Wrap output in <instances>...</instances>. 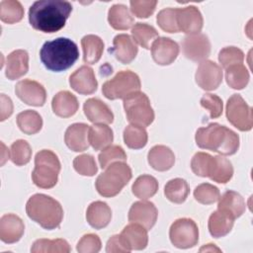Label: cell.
<instances>
[{"mask_svg":"<svg viewBox=\"0 0 253 253\" xmlns=\"http://www.w3.org/2000/svg\"><path fill=\"white\" fill-rule=\"evenodd\" d=\"M112 218V211L110 207L102 201H96L89 205L86 211V219L88 223L95 229L106 227Z\"/></svg>","mask_w":253,"mask_h":253,"instance_id":"25","label":"cell"},{"mask_svg":"<svg viewBox=\"0 0 253 253\" xmlns=\"http://www.w3.org/2000/svg\"><path fill=\"white\" fill-rule=\"evenodd\" d=\"M25 231L23 220L14 213H6L0 218V239L8 244L21 239Z\"/></svg>","mask_w":253,"mask_h":253,"instance_id":"19","label":"cell"},{"mask_svg":"<svg viewBox=\"0 0 253 253\" xmlns=\"http://www.w3.org/2000/svg\"><path fill=\"white\" fill-rule=\"evenodd\" d=\"M108 21L115 30H127L133 25V18L128 8L124 4L113 5L108 12Z\"/></svg>","mask_w":253,"mask_h":253,"instance_id":"29","label":"cell"},{"mask_svg":"<svg viewBox=\"0 0 253 253\" xmlns=\"http://www.w3.org/2000/svg\"><path fill=\"white\" fill-rule=\"evenodd\" d=\"M249 72L247 68L242 64H234L225 69V79L229 87L241 90L245 88L249 82Z\"/></svg>","mask_w":253,"mask_h":253,"instance_id":"36","label":"cell"},{"mask_svg":"<svg viewBox=\"0 0 253 253\" xmlns=\"http://www.w3.org/2000/svg\"><path fill=\"white\" fill-rule=\"evenodd\" d=\"M226 118L228 122L241 131H248L253 126L252 108L239 94H233L226 103Z\"/></svg>","mask_w":253,"mask_h":253,"instance_id":"9","label":"cell"},{"mask_svg":"<svg viewBox=\"0 0 253 253\" xmlns=\"http://www.w3.org/2000/svg\"><path fill=\"white\" fill-rule=\"evenodd\" d=\"M158 26L167 33H178L179 28L177 24V9L166 8L161 10L156 17Z\"/></svg>","mask_w":253,"mask_h":253,"instance_id":"45","label":"cell"},{"mask_svg":"<svg viewBox=\"0 0 253 253\" xmlns=\"http://www.w3.org/2000/svg\"><path fill=\"white\" fill-rule=\"evenodd\" d=\"M29 70V54L24 49H16L6 58L5 75L10 80L24 76Z\"/></svg>","mask_w":253,"mask_h":253,"instance_id":"24","label":"cell"},{"mask_svg":"<svg viewBox=\"0 0 253 253\" xmlns=\"http://www.w3.org/2000/svg\"><path fill=\"white\" fill-rule=\"evenodd\" d=\"M177 24L179 31L185 34H199L204 25V19L200 10L195 6H187L177 9Z\"/></svg>","mask_w":253,"mask_h":253,"instance_id":"17","label":"cell"},{"mask_svg":"<svg viewBox=\"0 0 253 253\" xmlns=\"http://www.w3.org/2000/svg\"><path fill=\"white\" fill-rule=\"evenodd\" d=\"M89 126L83 123L70 125L65 130L64 141L67 147L75 152H81L89 147Z\"/></svg>","mask_w":253,"mask_h":253,"instance_id":"20","label":"cell"},{"mask_svg":"<svg viewBox=\"0 0 253 253\" xmlns=\"http://www.w3.org/2000/svg\"><path fill=\"white\" fill-rule=\"evenodd\" d=\"M195 79L202 89L206 91L215 90L222 81V69L215 62L206 59L200 63Z\"/></svg>","mask_w":253,"mask_h":253,"instance_id":"13","label":"cell"},{"mask_svg":"<svg viewBox=\"0 0 253 253\" xmlns=\"http://www.w3.org/2000/svg\"><path fill=\"white\" fill-rule=\"evenodd\" d=\"M131 176V169L126 163L123 161L114 162L97 177L95 186L101 196L106 198L115 197L129 182Z\"/></svg>","mask_w":253,"mask_h":253,"instance_id":"5","label":"cell"},{"mask_svg":"<svg viewBox=\"0 0 253 253\" xmlns=\"http://www.w3.org/2000/svg\"><path fill=\"white\" fill-rule=\"evenodd\" d=\"M106 251L111 252H129V250L126 247L125 243L123 242L120 234L113 235L107 242Z\"/></svg>","mask_w":253,"mask_h":253,"instance_id":"51","label":"cell"},{"mask_svg":"<svg viewBox=\"0 0 253 253\" xmlns=\"http://www.w3.org/2000/svg\"><path fill=\"white\" fill-rule=\"evenodd\" d=\"M184 55L193 61H204L211 53V42L205 34L189 35L182 42Z\"/></svg>","mask_w":253,"mask_h":253,"instance_id":"11","label":"cell"},{"mask_svg":"<svg viewBox=\"0 0 253 253\" xmlns=\"http://www.w3.org/2000/svg\"><path fill=\"white\" fill-rule=\"evenodd\" d=\"M88 139L95 150L104 149L113 142V130L104 124H94L89 127Z\"/></svg>","mask_w":253,"mask_h":253,"instance_id":"30","label":"cell"},{"mask_svg":"<svg viewBox=\"0 0 253 253\" xmlns=\"http://www.w3.org/2000/svg\"><path fill=\"white\" fill-rule=\"evenodd\" d=\"M235 217L227 211L217 209L209 218L208 227L212 237L218 238L228 234L234 224Z\"/></svg>","mask_w":253,"mask_h":253,"instance_id":"23","label":"cell"},{"mask_svg":"<svg viewBox=\"0 0 253 253\" xmlns=\"http://www.w3.org/2000/svg\"><path fill=\"white\" fill-rule=\"evenodd\" d=\"M147 160L153 169L163 172L172 168L175 162V155L168 146L155 145L148 151Z\"/></svg>","mask_w":253,"mask_h":253,"instance_id":"27","label":"cell"},{"mask_svg":"<svg viewBox=\"0 0 253 253\" xmlns=\"http://www.w3.org/2000/svg\"><path fill=\"white\" fill-rule=\"evenodd\" d=\"M232 176L233 167L231 162L221 155L214 156V165L210 178L216 183L225 184L232 178Z\"/></svg>","mask_w":253,"mask_h":253,"instance_id":"40","label":"cell"},{"mask_svg":"<svg viewBox=\"0 0 253 253\" xmlns=\"http://www.w3.org/2000/svg\"><path fill=\"white\" fill-rule=\"evenodd\" d=\"M201 106L205 109H207L210 112V117L211 119H216L220 117L222 114V109H223V104L222 100L214 94H205L201 98Z\"/></svg>","mask_w":253,"mask_h":253,"instance_id":"48","label":"cell"},{"mask_svg":"<svg viewBox=\"0 0 253 253\" xmlns=\"http://www.w3.org/2000/svg\"><path fill=\"white\" fill-rule=\"evenodd\" d=\"M148 135L143 126L129 125L124 130V141L131 149H139L146 145Z\"/></svg>","mask_w":253,"mask_h":253,"instance_id":"37","label":"cell"},{"mask_svg":"<svg viewBox=\"0 0 253 253\" xmlns=\"http://www.w3.org/2000/svg\"><path fill=\"white\" fill-rule=\"evenodd\" d=\"M130 4V11L131 13L136 16L137 18H148L155 10L157 5V1H137L131 0Z\"/></svg>","mask_w":253,"mask_h":253,"instance_id":"50","label":"cell"},{"mask_svg":"<svg viewBox=\"0 0 253 253\" xmlns=\"http://www.w3.org/2000/svg\"><path fill=\"white\" fill-rule=\"evenodd\" d=\"M194 197L203 205H211L218 201L220 193L217 187L210 183H203L194 190Z\"/></svg>","mask_w":253,"mask_h":253,"instance_id":"44","label":"cell"},{"mask_svg":"<svg viewBox=\"0 0 253 253\" xmlns=\"http://www.w3.org/2000/svg\"><path fill=\"white\" fill-rule=\"evenodd\" d=\"M40 57L42 64L50 71L60 72L70 68L79 57L77 44L68 38H57L45 42Z\"/></svg>","mask_w":253,"mask_h":253,"instance_id":"3","label":"cell"},{"mask_svg":"<svg viewBox=\"0 0 253 253\" xmlns=\"http://www.w3.org/2000/svg\"><path fill=\"white\" fill-rule=\"evenodd\" d=\"M73 167L77 173L83 176H94L98 167L94 157L90 154H81L74 158Z\"/></svg>","mask_w":253,"mask_h":253,"instance_id":"46","label":"cell"},{"mask_svg":"<svg viewBox=\"0 0 253 253\" xmlns=\"http://www.w3.org/2000/svg\"><path fill=\"white\" fill-rule=\"evenodd\" d=\"M120 236L129 251L142 250L148 243L147 229L135 222L125 226Z\"/></svg>","mask_w":253,"mask_h":253,"instance_id":"21","label":"cell"},{"mask_svg":"<svg viewBox=\"0 0 253 253\" xmlns=\"http://www.w3.org/2000/svg\"><path fill=\"white\" fill-rule=\"evenodd\" d=\"M26 212L31 219L48 230L57 228L63 217L61 205L44 194L33 195L26 204Z\"/></svg>","mask_w":253,"mask_h":253,"instance_id":"4","label":"cell"},{"mask_svg":"<svg viewBox=\"0 0 253 253\" xmlns=\"http://www.w3.org/2000/svg\"><path fill=\"white\" fill-rule=\"evenodd\" d=\"M203 250H205V251H220L218 248H216V247L214 246V244H207L206 246H204L203 248L200 249L201 252H202Z\"/></svg>","mask_w":253,"mask_h":253,"instance_id":"53","label":"cell"},{"mask_svg":"<svg viewBox=\"0 0 253 253\" xmlns=\"http://www.w3.org/2000/svg\"><path fill=\"white\" fill-rule=\"evenodd\" d=\"M189 185L182 178H175L167 182L164 187L165 197L172 203L182 204L189 195Z\"/></svg>","mask_w":253,"mask_h":253,"instance_id":"34","label":"cell"},{"mask_svg":"<svg viewBox=\"0 0 253 253\" xmlns=\"http://www.w3.org/2000/svg\"><path fill=\"white\" fill-rule=\"evenodd\" d=\"M141 83L138 75L130 70L119 71L115 77L103 84V95L110 100L125 99L127 96L138 92Z\"/></svg>","mask_w":253,"mask_h":253,"instance_id":"7","label":"cell"},{"mask_svg":"<svg viewBox=\"0 0 253 253\" xmlns=\"http://www.w3.org/2000/svg\"><path fill=\"white\" fill-rule=\"evenodd\" d=\"M132 40L143 48L149 49L151 42L158 38V32L154 27L145 23H136L131 29Z\"/></svg>","mask_w":253,"mask_h":253,"instance_id":"38","label":"cell"},{"mask_svg":"<svg viewBox=\"0 0 253 253\" xmlns=\"http://www.w3.org/2000/svg\"><path fill=\"white\" fill-rule=\"evenodd\" d=\"M153 60L159 65L171 64L179 54V45L169 38H157L150 46Z\"/></svg>","mask_w":253,"mask_h":253,"instance_id":"15","label":"cell"},{"mask_svg":"<svg viewBox=\"0 0 253 253\" xmlns=\"http://www.w3.org/2000/svg\"><path fill=\"white\" fill-rule=\"evenodd\" d=\"M11 160L17 166H23L30 162L32 157V148L24 139H18L11 145Z\"/></svg>","mask_w":253,"mask_h":253,"instance_id":"42","label":"cell"},{"mask_svg":"<svg viewBox=\"0 0 253 253\" xmlns=\"http://www.w3.org/2000/svg\"><path fill=\"white\" fill-rule=\"evenodd\" d=\"M102 247L101 239L97 234L88 233L78 241L76 249L79 253H97Z\"/></svg>","mask_w":253,"mask_h":253,"instance_id":"49","label":"cell"},{"mask_svg":"<svg viewBox=\"0 0 253 253\" xmlns=\"http://www.w3.org/2000/svg\"><path fill=\"white\" fill-rule=\"evenodd\" d=\"M158 190L157 180L150 175H141L133 182L131 191L132 194L141 200H147L153 197Z\"/></svg>","mask_w":253,"mask_h":253,"instance_id":"32","label":"cell"},{"mask_svg":"<svg viewBox=\"0 0 253 253\" xmlns=\"http://www.w3.org/2000/svg\"><path fill=\"white\" fill-rule=\"evenodd\" d=\"M51 108L56 116L69 118L78 111L79 103L77 98L69 91H60L52 98Z\"/></svg>","mask_w":253,"mask_h":253,"instance_id":"26","label":"cell"},{"mask_svg":"<svg viewBox=\"0 0 253 253\" xmlns=\"http://www.w3.org/2000/svg\"><path fill=\"white\" fill-rule=\"evenodd\" d=\"M171 243L180 249H187L197 245L199 241V228L196 222L187 217L175 220L169 229Z\"/></svg>","mask_w":253,"mask_h":253,"instance_id":"10","label":"cell"},{"mask_svg":"<svg viewBox=\"0 0 253 253\" xmlns=\"http://www.w3.org/2000/svg\"><path fill=\"white\" fill-rule=\"evenodd\" d=\"M158 216V211L153 203L147 201L135 202L131 205L128 211V220L142 225L147 230L155 224Z\"/></svg>","mask_w":253,"mask_h":253,"instance_id":"14","label":"cell"},{"mask_svg":"<svg viewBox=\"0 0 253 253\" xmlns=\"http://www.w3.org/2000/svg\"><path fill=\"white\" fill-rule=\"evenodd\" d=\"M71 11L72 5L67 1H36L29 9V22L35 30L55 33L65 26Z\"/></svg>","mask_w":253,"mask_h":253,"instance_id":"1","label":"cell"},{"mask_svg":"<svg viewBox=\"0 0 253 253\" xmlns=\"http://www.w3.org/2000/svg\"><path fill=\"white\" fill-rule=\"evenodd\" d=\"M60 172V162L57 155L48 149H42L36 154L35 168L32 172V180L36 186L42 189L54 187Z\"/></svg>","mask_w":253,"mask_h":253,"instance_id":"6","label":"cell"},{"mask_svg":"<svg viewBox=\"0 0 253 253\" xmlns=\"http://www.w3.org/2000/svg\"><path fill=\"white\" fill-rule=\"evenodd\" d=\"M195 139L200 148L209 149L221 155H232L239 148L238 134L217 123L198 128Z\"/></svg>","mask_w":253,"mask_h":253,"instance_id":"2","label":"cell"},{"mask_svg":"<svg viewBox=\"0 0 253 253\" xmlns=\"http://www.w3.org/2000/svg\"><path fill=\"white\" fill-rule=\"evenodd\" d=\"M137 51L135 42L126 34L117 35L113 40V46L109 48V52L124 64L130 63L135 58Z\"/></svg>","mask_w":253,"mask_h":253,"instance_id":"18","label":"cell"},{"mask_svg":"<svg viewBox=\"0 0 253 253\" xmlns=\"http://www.w3.org/2000/svg\"><path fill=\"white\" fill-rule=\"evenodd\" d=\"M214 165V157L206 152H197L191 160L192 171L201 177L211 176Z\"/></svg>","mask_w":253,"mask_h":253,"instance_id":"41","label":"cell"},{"mask_svg":"<svg viewBox=\"0 0 253 253\" xmlns=\"http://www.w3.org/2000/svg\"><path fill=\"white\" fill-rule=\"evenodd\" d=\"M15 92L21 101L30 106L42 107L46 100L44 87L41 83L31 79L19 81L15 86Z\"/></svg>","mask_w":253,"mask_h":253,"instance_id":"12","label":"cell"},{"mask_svg":"<svg viewBox=\"0 0 253 253\" xmlns=\"http://www.w3.org/2000/svg\"><path fill=\"white\" fill-rule=\"evenodd\" d=\"M24 17V8L19 1L3 0L0 2V19L7 24L20 22Z\"/></svg>","mask_w":253,"mask_h":253,"instance_id":"39","label":"cell"},{"mask_svg":"<svg viewBox=\"0 0 253 253\" xmlns=\"http://www.w3.org/2000/svg\"><path fill=\"white\" fill-rule=\"evenodd\" d=\"M69 84L74 91L82 95H90L98 87L94 70L87 65H82L70 75Z\"/></svg>","mask_w":253,"mask_h":253,"instance_id":"16","label":"cell"},{"mask_svg":"<svg viewBox=\"0 0 253 253\" xmlns=\"http://www.w3.org/2000/svg\"><path fill=\"white\" fill-rule=\"evenodd\" d=\"M13 113L12 100L5 94H1V121H5Z\"/></svg>","mask_w":253,"mask_h":253,"instance_id":"52","label":"cell"},{"mask_svg":"<svg viewBox=\"0 0 253 253\" xmlns=\"http://www.w3.org/2000/svg\"><path fill=\"white\" fill-rule=\"evenodd\" d=\"M127 121L131 125L147 126L154 121V112L149 98L142 92H135L124 99Z\"/></svg>","mask_w":253,"mask_h":253,"instance_id":"8","label":"cell"},{"mask_svg":"<svg viewBox=\"0 0 253 253\" xmlns=\"http://www.w3.org/2000/svg\"><path fill=\"white\" fill-rule=\"evenodd\" d=\"M81 45L83 48V60L88 64L97 63L104 50V42L102 39L95 35H87L82 38Z\"/></svg>","mask_w":253,"mask_h":253,"instance_id":"28","label":"cell"},{"mask_svg":"<svg viewBox=\"0 0 253 253\" xmlns=\"http://www.w3.org/2000/svg\"><path fill=\"white\" fill-rule=\"evenodd\" d=\"M217 209L225 210L229 211L235 218H237L245 211L246 206L244 199L239 193L229 190L219 197Z\"/></svg>","mask_w":253,"mask_h":253,"instance_id":"31","label":"cell"},{"mask_svg":"<svg viewBox=\"0 0 253 253\" xmlns=\"http://www.w3.org/2000/svg\"><path fill=\"white\" fill-rule=\"evenodd\" d=\"M98 160L102 169H106L110 164L118 161L125 162L126 160V154L123 147L120 145H109L104 148L98 155Z\"/></svg>","mask_w":253,"mask_h":253,"instance_id":"43","label":"cell"},{"mask_svg":"<svg viewBox=\"0 0 253 253\" xmlns=\"http://www.w3.org/2000/svg\"><path fill=\"white\" fill-rule=\"evenodd\" d=\"M218 60L221 66L226 69L231 65L242 63L244 60V53L236 46H226L219 51Z\"/></svg>","mask_w":253,"mask_h":253,"instance_id":"47","label":"cell"},{"mask_svg":"<svg viewBox=\"0 0 253 253\" xmlns=\"http://www.w3.org/2000/svg\"><path fill=\"white\" fill-rule=\"evenodd\" d=\"M83 111L87 119L94 124H111L114 121L111 109L98 98H90L85 101Z\"/></svg>","mask_w":253,"mask_h":253,"instance_id":"22","label":"cell"},{"mask_svg":"<svg viewBox=\"0 0 253 253\" xmlns=\"http://www.w3.org/2000/svg\"><path fill=\"white\" fill-rule=\"evenodd\" d=\"M71 248L65 239H38L33 243L32 253H68Z\"/></svg>","mask_w":253,"mask_h":253,"instance_id":"35","label":"cell"},{"mask_svg":"<svg viewBox=\"0 0 253 253\" xmlns=\"http://www.w3.org/2000/svg\"><path fill=\"white\" fill-rule=\"evenodd\" d=\"M17 125L24 133L35 134L42 129V119L38 112L26 110L18 114Z\"/></svg>","mask_w":253,"mask_h":253,"instance_id":"33","label":"cell"}]
</instances>
